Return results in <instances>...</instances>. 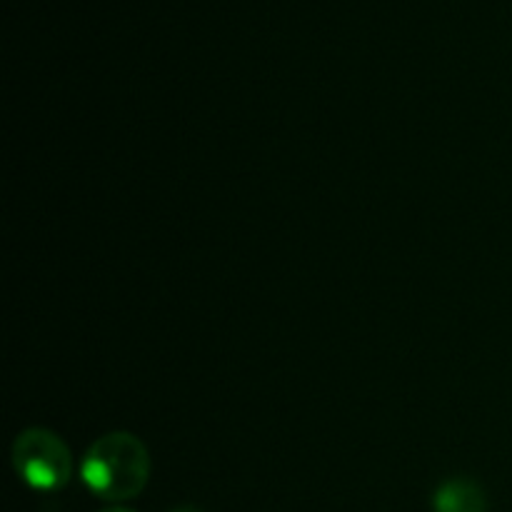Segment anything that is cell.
Returning <instances> with one entry per match:
<instances>
[{
  "instance_id": "6da1fadb",
  "label": "cell",
  "mask_w": 512,
  "mask_h": 512,
  "mask_svg": "<svg viewBox=\"0 0 512 512\" xmlns=\"http://www.w3.org/2000/svg\"><path fill=\"white\" fill-rule=\"evenodd\" d=\"M85 488L100 500L120 503L143 493L150 478V455L130 433H108L95 440L80 463Z\"/></svg>"
},
{
  "instance_id": "7a4b0ae2",
  "label": "cell",
  "mask_w": 512,
  "mask_h": 512,
  "mask_svg": "<svg viewBox=\"0 0 512 512\" xmlns=\"http://www.w3.org/2000/svg\"><path fill=\"white\" fill-rule=\"evenodd\" d=\"M13 465L25 485L33 490H60L73 475V458L63 440L45 428H30L13 445Z\"/></svg>"
},
{
  "instance_id": "3957f363",
  "label": "cell",
  "mask_w": 512,
  "mask_h": 512,
  "mask_svg": "<svg viewBox=\"0 0 512 512\" xmlns=\"http://www.w3.org/2000/svg\"><path fill=\"white\" fill-rule=\"evenodd\" d=\"M435 512H485L488 498L480 483L473 478H450L435 490L433 495Z\"/></svg>"
},
{
  "instance_id": "277c9868",
  "label": "cell",
  "mask_w": 512,
  "mask_h": 512,
  "mask_svg": "<svg viewBox=\"0 0 512 512\" xmlns=\"http://www.w3.org/2000/svg\"><path fill=\"white\" fill-rule=\"evenodd\" d=\"M170 512H205V510L198 508V505H180V508H175Z\"/></svg>"
},
{
  "instance_id": "5b68a950",
  "label": "cell",
  "mask_w": 512,
  "mask_h": 512,
  "mask_svg": "<svg viewBox=\"0 0 512 512\" xmlns=\"http://www.w3.org/2000/svg\"><path fill=\"white\" fill-rule=\"evenodd\" d=\"M100 512H133V510H128V508H108V510H100Z\"/></svg>"
}]
</instances>
